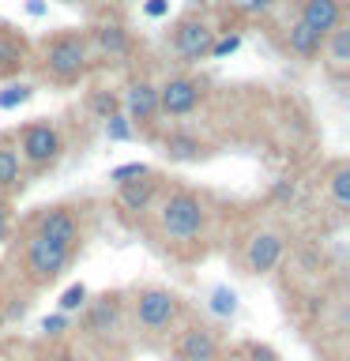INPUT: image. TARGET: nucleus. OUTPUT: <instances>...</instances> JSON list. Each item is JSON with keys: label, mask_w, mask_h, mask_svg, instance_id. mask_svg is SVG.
Returning a JSON list of instances; mask_svg holds the SVG:
<instances>
[{"label": "nucleus", "mask_w": 350, "mask_h": 361, "mask_svg": "<svg viewBox=\"0 0 350 361\" xmlns=\"http://www.w3.org/2000/svg\"><path fill=\"white\" fill-rule=\"evenodd\" d=\"M34 233L49 237L56 245H68V248L79 245V222H76V214L64 211V207H45L38 219H34Z\"/></svg>", "instance_id": "nucleus-9"}, {"label": "nucleus", "mask_w": 350, "mask_h": 361, "mask_svg": "<svg viewBox=\"0 0 350 361\" xmlns=\"http://www.w3.org/2000/svg\"><path fill=\"white\" fill-rule=\"evenodd\" d=\"M234 11H241V16H264V11L275 4V0H226Z\"/></svg>", "instance_id": "nucleus-27"}, {"label": "nucleus", "mask_w": 350, "mask_h": 361, "mask_svg": "<svg viewBox=\"0 0 350 361\" xmlns=\"http://www.w3.org/2000/svg\"><path fill=\"white\" fill-rule=\"evenodd\" d=\"M30 94H34L30 83H8L0 90V109H19L23 102H30Z\"/></svg>", "instance_id": "nucleus-23"}, {"label": "nucleus", "mask_w": 350, "mask_h": 361, "mask_svg": "<svg viewBox=\"0 0 350 361\" xmlns=\"http://www.w3.org/2000/svg\"><path fill=\"white\" fill-rule=\"evenodd\" d=\"M237 49H241V34H222V38L211 42V61H222V56H234Z\"/></svg>", "instance_id": "nucleus-25"}, {"label": "nucleus", "mask_w": 350, "mask_h": 361, "mask_svg": "<svg viewBox=\"0 0 350 361\" xmlns=\"http://www.w3.org/2000/svg\"><path fill=\"white\" fill-rule=\"evenodd\" d=\"M282 252H286V241H282L279 233H256L245 248V267L253 271V275H267V271L279 267Z\"/></svg>", "instance_id": "nucleus-10"}, {"label": "nucleus", "mask_w": 350, "mask_h": 361, "mask_svg": "<svg viewBox=\"0 0 350 361\" xmlns=\"http://www.w3.org/2000/svg\"><path fill=\"white\" fill-rule=\"evenodd\" d=\"M64 4H83V0H64Z\"/></svg>", "instance_id": "nucleus-36"}, {"label": "nucleus", "mask_w": 350, "mask_h": 361, "mask_svg": "<svg viewBox=\"0 0 350 361\" xmlns=\"http://www.w3.org/2000/svg\"><path fill=\"white\" fill-rule=\"evenodd\" d=\"M143 173H151V166H143V162H124V166H117V169L109 173V180H117V185H121V180H132V177H143Z\"/></svg>", "instance_id": "nucleus-28"}, {"label": "nucleus", "mask_w": 350, "mask_h": 361, "mask_svg": "<svg viewBox=\"0 0 350 361\" xmlns=\"http://www.w3.org/2000/svg\"><path fill=\"white\" fill-rule=\"evenodd\" d=\"M87 331L90 335H109V331H117V324H121V301L117 298H102V301H95L87 309Z\"/></svg>", "instance_id": "nucleus-15"}, {"label": "nucleus", "mask_w": 350, "mask_h": 361, "mask_svg": "<svg viewBox=\"0 0 350 361\" xmlns=\"http://www.w3.org/2000/svg\"><path fill=\"white\" fill-rule=\"evenodd\" d=\"M56 309L68 312V316L79 312V309H87V286H83V282H72V286H68L61 298H56Z\"/></svg>", "instance_id": "nucleus-22"}, {"label": "nucleus", "mask_w": 350, "mask_h": 361, "mask_svg": "<svg viewBox=\"0 0 350 361\" xmlns=\"http://www.w3.org/2000/svg\"><path fill=\"white\" fill-rule=\"evenodd\" d=\"M4 233H8V207L0 203V237H4Z\"/></svg>", "instance_id": "nucleus-34"}, {"label": "nucleus", "mask_w": 350, "mask_h": 361, "mask_svg": "<svg viewBox=\"0 0 350 361\" xmlns=\"http://www.w3.org/2000/svg\"><path fill=\"white\" fill-rule=\"evenodd\" d=\"M42 331L49 335V338L64 335V331H68V312H53V316H45V320H42Z\"/></svg>", "instance_id": "nucleus-29"}, {"label": "nucleus", "mask_w": 350, "mask_h": 361, "mask_svg": "<svg viewBox=\"0 0 350 361\" xmlns=\"http://www.w3.org/2000/svg\"><path fill=\"white\" fill-rule=\"evenodd\" d=\"M298 19L309 30L320 34V38H327V34L343 23V0H301V4H298Z\"/></svg>", "instance_id": "nucleus-11"}, {"label": "nucleus", "mask_w": 350, "mask_h": 361, "mask_svg": "<svg viewBox=\"0 0 350 361\" xmlns=\"http://www.w3.org/2000/svg\"><path fill=\"white\" fill-rule=\"evenodd\" d=\"M16 185H23L19 151L11 143H0V188H16Z\"/></svg>", "instance_id": "nucleus-20"}, {"label": "nucleus", "mask_w": 350, "mask_h": 361, "mask_svg": "<svg viewBox=\"0 0 350 361\" xmlns=\"http://www.w3.org/2000/svg\"><path fill=\"white\" fill-rule=\"evenodd\" d=\"M117 94H109V90H95V94H90V113H95L98 121H106L109 113H117Z\"/></svg>", "instance_id": "nucleus-24"}, {"label": "nucleus", "mask_w": 350, "mask_h": 361, "mask_svg": "<svg viewBox=\"0 0 350 361\" xmlns=\"http://www.w3.org/2000/svg\"><path fill=\"white\" fill-rule=\"evenodd\" d=\"M0 324H4V316H0Z\"/></svg>", "instance_id": "nucleus-37"}, {"label": "nucleus", "mask_w": 350, "mask_h": 361, "mask_svg": "<svg viewBox=\"0 0 350 361\" xmlns=\"http://www.w3.org/2000/svg\"><path fill=\"white\" fill-rule=\"evenodd\" d=\"M162 147H166L169 162H200L203 158V143H200V135H192V132H169Z\"/></svg>", "instance_id": "nucleus-18"}, {"label": "nucleus", "mask_w": 350, "mask_h": 361, "mask_svg": "<svg viewBox=\"0 0 350 361\" xmlns=\"http://www.w3.org/2000/svg\"><path fill=\"white\" fill-rule=\"evenodd\" d=\"M169 42H174V53H177L185 64H200V61H207V53H211L215 30H211L207 19L185 16V19H177L174 38H169Z\"/></svg>", "instance_id": "nucleus-6"}, {"label": "nucleus", "mask_w": 350, "mask_h": 361, "mask_svg": "<svg viewBox=\"0 0 350 361\" xmlns=\"http://www.w3.org/2000/svg\"><path fill=\"white\" fill-rule=\"evenodd\" d=\"M294 196H298L294 180H279V185L271 188V200H275V203H294Z\"/></svg>", "instance_id": "nucleus-30"}, {"label": "nucleus", "mask_w": 350, "mask_h": 361, "mask_svg": "<svg viewBox=\"0 0 350 361\" xmlns=\"http://www.w3.org/2000/svg\"><path fill=\"white\" fill-rule=\"evenodd\" d=\"M155 192H158V177H155V173H143V177L121 180V185H117V200H121L124 211L143 214V211L155 203Z\"/></svg>", "instance_id": "nucleus-12"}, {"label": "nucleus", "mask_w": 350, "mask_h": 361, "mask_svg": "<svg viewBox=\"0 0 350 361\" xmlns=\"http://www.w3.org/2000/svg\"><path fill=\"white\" fill-rule=\"evenodd\" d=\"M16 151H19V162H27L30 169H49V166H56V158H61L64 140L49 121H30L27 128L19 132Z\"/></svg>", "instance_id": "nucleus-4"}, {"label": "nucleus", "mask_w": 350, "mask_h": 361, "mask_svg": "<svg viewBox=\"0 0 350 361\" xmlns=\"http://www.w3.org/2000/svg\"><path fill=\"white\" fill-rule=\"evenodd\" d=\"M245 354H248V361H279L275 350H271V346H260V343H248Z\"/></svg>", "instance_id": "nucleus-31"}, {"label": "nucleus", "mask_w": 350, "mask_h": 361, "mask_svg": "<svg viewBox=\"0 0 350 361\" xmlns=\"http://www.w3.org/2000/svg\"><path fill=\"white\" fill-rule=\"evenodd\" d=\"M327 188H332V203L339 214L350 211V162H335L332 169V180H327Z\"/></svg>", "instance_id": "nucleus-19"}, {"label": "nucleus", "mask_w": 350, "mask_h": 361, "mask_svg": "<svg viewBox=\"0 0 350 361\" xmlns=\"http://www.w3.org/2000/svg\"><path fill=\"white\" fill-rule=\"evenodd\" d=\"M324 64H327V72L343 79L350 72V27L346 23H339V27L324 38Z\"/></svg>", "instance_id": "nucleus-14"}, {"label": "nucleus", "mask_w": 350, "mask_h": 361, "mask_svg": "<svg viewBox=\"0 0 350 361\" xmlns=\"http://www.w3.org/2000/svg\"><path fill=\"white\" fill-rule=\"evenodd\" d=\"M95 45H98L102 56H109V61H121V56H128L132 38H128V30H124L121 23H102V27L95 30Z\"/></svg>", "instance_id": "nucleus-16"}, {"label": "nucleus", "mask_w": 350, "mask_h": 361, "mask_svg": "<svg viewBox=\"0 0 350 361\" xmlns=\"http://www.w3.org/2000/svg\"><path fill=\"white\" fill-rule=\"evenodd\" d=\"M132 135H135V124L124 117L121 109L109 113V117H106V140H109V143H128Z\"/></svg>", "instance_id": "nucleus-21"}, {"label": "nucleus", "mask_w": 350, "mask_h": 361, "mask_svg": "<svg viewBox=\"0 0 350 361\" xmlns=\"http://www.w3.org/2000/svg\"><path fill=\"white\" fill-rule=\"evenodd\" d=\"M72 252L76 248L56 245L42 233H30L27 237V275H30V282H53L68 264H72Z\"/></svg>", "instance_id": "nucleus-5"}, {"label": "nucleus", "mask_w": 350, "mask_h": 361, "mask_svg": "<svg viewBox=\"0 0 350 361\" xmlns=\"http://www.w3.org/2000/svg\"><path fill=\"white\" fill-rule=\"evenodd\" d=\"M87 64H90V42L76 30H64L42 45V72L53 83H64V87L79 83L87 75Z\"/></svg>", "instance_id": "nucleus-2"}, {"label": "nucleus", "mask_w": 350, "mask_h": 361, "mask_svg": "<svg viewBox=\"0 0 350 361\" xmlns=\"http://www.w3.org/2000/svg\"><path fill=\"white\" fill-rule=\"evenodd\" d=\"M211 312L234 316V312H237V293H234V290H226V286H219V290L211 293Z\"/></svg>", "instance_id": "nucleus-26"}, {"label": "nucleus", "mask_w": 350, "mask_h": 361, "mask_svg": "<svg viewBox=\"0 0 350 361\" xmlns=\"http://www.w3.org/2000/svg\"><path fill=\"white\" fill-rule=\"evenodd\" d=\"M132 312H135V324H140L143 331L162 335V331H169V327L177 324L181 298H177V293H169V290H162V286H151V290H140V293H135Z\"/></svg>", "instance_id": "nucleus-3"}, {"label": "nucleus", "mask_w": 350, "mask_h": 361, "mask_svg": "<svg viewBox=\"0 0 350 361\" xmlns=\"http://www.w3.org/2000/svg\"><path fill=\"white\" fill-rule=\"evenodd\" d=\"M121 106H124V117L132 124H143V128H151V124L162 117V113H158V87L151 79H132L128 90H124V98H121Z\"/></svg>", "instance_id": "nucleus-8"}, {"label": "nucleus", "mask_w": 350, "mask_h": 361, "mask_svg": "<svg viewBox=\"0 0 350 361\" xmlns=\"http://www.w3.org/2000/svg\"><path fill=\"white\" fill-rule=\"evenodd\" d=\"M158 230L174 245H188L196 237H203V230H207V207H203V200L188 188H174L162 200V207H158Z\"/></svg>", "instance_id": "nucleus-1"}, {"label": "nucleus", "mask_w": 350, "mask_h": 361, "mask_svg": "<svg viewBox=\"0 0 350 361\" xmlns=\"http://www.w3.org/2000/svg\"><path fill=\"white\" fill-rule=\"evenodd\" d=\"M143 16L166 19V16H169V0H147V4H143Z\"/></svg>", "instance_id": "nucleus-32"}, {"label": "nucleus", "mask_w": 350, "mask_h": 361, "mask_svg": "<svg viewBox=\"0 0 350 361\" xmlns=\"http://www.w3.org/2000/svg\"><path fill=\"white\" fill-rule=\"evenodd\" d=\"M53 361H79V357H76V354H68V350H64V354H56Z\"/></svg>", "instance_id": "nucleus-35"}, {"label": "nucleus", "mask_w": 350, "mask_h": 361, "mask_svg": "<svg viewBox=\"0 0 350 361\" xmlns=\"http://www.w3.org/2000/svg\"><path fill=\"white\" fill-rule=\"evenodd\" d=\"M286 49L294 56H301V61H313V56H320L324 49V38L316 30H309L301 19H294L290 27H286Z\"/></svg>", "instance_id": "nucleus-17"}, {"label": "nucleus", "mask_w": 350, "mask_h": 361, "mask_svg": "<svg viewBox=\"0 0 350 361\" xmlns=\"http://www.w3.org/2000/svg\"><path fill=\"white\" fill-rule=\"evenodd\" d=\"M200 102H203V87L188 75H169L158 87V113H166V117H188Z\"/></svg>", "instance_id": "nucleus-7"}, {"label": "nucleus", "mask_w": 350, "mask_h": 361, "mask_svg": "<svg viewBox=\"0 0 350 361\" xmlns=\"http://www.w3.org/2000/svg\"><path fill=\"white\" fill-rule=\"evenodd\" d=\"M177 357L181 361H215L219 357V338H215L207 327H188V331L177 338Z\"/></svg>", "instance_id": "nucleus-13"}, {"label": "nucleus", "mask_w": 350, "mask_h": 361, "mask_svg": "<svg viewBox=\"0 0 350 361\" xmlns=\"http://www.w3.org/2000/svg\"><path fill=\"white\" fill-rule=\"evenodd\" d=\"M27 16H45V0H27Z\"/></svg>", "instance_id": "nucleus-33"}]
</instances>
